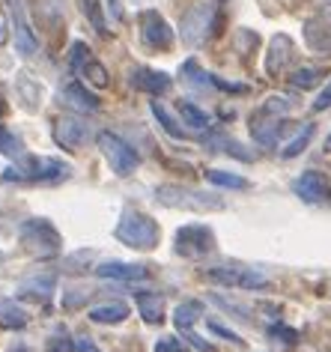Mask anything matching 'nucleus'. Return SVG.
<instances>
[{"label":"nucleus","instance_id":"4","mask_svg":"<svg viewBox=\"0 0 331 352\" xmlns=\"http://www.w3.org/2000/svg\"><path fill=\"white\" fill-rule=\"evenodd\" d=\"M155 197H159L161 206L188 209V212H221L224 209L221 197L206 195V191H197V188H185V186H161Z\"/></svg>","mask_w":331,"mask_h":352},{"label":"nucleus","instance_id":"39","mask_svg":"<svg viewBox=\"0 0 331 352\" xmlns=\"http://www.w3.org/2000/svg\"><path fill=\"white\" fill-rule=\"evenodd\" d=\"M269 334H272V338H281V343H295L299 340V331L286 329V325H269Z\"/></svg>","mask_w":331,"mask_h":352},{"label":"nucleus","instance_id":"45","mask_svg":"<svg viewBox=\"0 0 331 352\" xmlns=\"http://www.w3.org/2000/svg\"><path fill=\"white\" fill-rule=\"evenodd\" d=\"M72 349H75V352H102V349H95V343H93L90 338H78V340L72 343Z\"/></svg>","mask_w":331,"mask_h":352},{"label":"nucleus","instance_id":"13","mask_svg":"<svg viewBox=\"0 0 331 352\" xmlns=\"http://www.w3.org/2000/svg\"><path fill=\"white\" fill-rule=\"evenodd\" d=\"M290 57H293V39L284 36V33L272 36V42H269V54H266V75L277 78L286 69V63H290Z\"/></svg>","mask_w":331,"mask_h":352},{"label":"nucleus","instance_id":"3","mask_svg":"<svg viewBox=\"0 0 331 352\" xmlns=\"http://www.w3.org/2000/svg\"><path fill=\"white\" fill-rule=\"evenodd\" d=\"M19 239H21V248L27 251L30 257H39V260L57 257L60 248H63V236L57 233V227L51 224L48 218H30V221L21 227Z\"/></svg>","mask_w":331,"mask_h":352},{"label":"nucleus","instance_id":"17","mask_svg":"<svg viewBox=\"0 0 331 352\" xmlns=\"http://www.w3.org/2000/svg\"><path fill=\"white\" fill-rule=\"evenodd\" d=\"M304 39L317 54H331V19H313L304 24Z\"/></svg>","mask_w":331,"mask_h":352},{"label":"nucleus","instance_id":"16","mask_svg":"<svg viewBox=\"0 0 331 352\" xmlns=\"http://www.w3.org/2000/svg\"><path fill=\"white\" fill-rule=\"evenodd\" d=\"M277 131H281V122H277V117H272V113L260 111L257 117H251V135H254L260 146H275Z\"/></svg>","mask_w":331,"mask_h":352},{"label":"nucleus","instance_id":"34","mask_svg":"<svg viewBox=\"0 0 331 352\" xmlns=\"http://www.w3.org/2000/svg\"><path fill=\"white\" fill-rule=\"evenodd\" d=\"M290 99H284V96H269L266 104H263V111L266 113H272V117H284V113H290Z\"/></svg>","mask_w":331,"mask_h":352},{"label":"nucleus","instance_id":"9","mask_svg":"<svg viewBox=\"0 0 331 352\" xmlns=\"http://www.w3.org/2000/svg\"><path fill=\"white\" fill-rule=\"evenodd\" d=\"M141 36H144V45L146 48H155V51H168L173 45L170 24L164 21L155 10L141 12Z\"/></svg>","mask_w":331,"mask_h":352},{"label":"nucleus","instance_id":"2","mask_svg":"<svg viewBox=\"0 0 331 352\" xmlns=\"http://www.w3.org/2000/svg\"><path fill=\"white\" fill-rule=\"evenodd\" d=\"M215 21H218L215 0H197L194 6H188L185 15H182V21H179L182 42H185L188 48H200L215 33Z\"/></svg>","mask_w":331,"mask_h":352},{"label":"nucleus","instance_id":"33","mask_svg":"<svg viewBox=\"0 0 331 352\" xmlns=\"http://www.w3.org/2000/svg\"><path fill=\"white\" fill-rule=\"evenodd\" d=\"M84 12H87V19L93 21V28L99 30V33H108V24H104L102 19V6H99V0H84Z\"/></svg>","mask_w":331,"mask_h":352},{"label":"nucleus","instance_id":"40","mask_svg":"<svg viewBox=\"0 0 331 352\" xmlns=\"http://www.w3.org/2000/svg\"><path fill=\"white\" fill-rule=\"evenodd\" d=\"M212 302L215 305H221L224 311H233V314H239V316H248V307H242L236 302H230V298H224V296H212Z\"/></svg>","mask_w":331,"mask_h":352},{"label":"nucleus","instance_id":"24","mask_svg":"<svg viewBox=\"0 0 331 352\" xmlns=\"http://www.w3.org/2000/svg\"><path fill=\"white\" fill-rule=\"evenodd\" d=\"M206 144H209V146H221V153L239 158V162H254V153H248V149L242 146L239 140H233V138H227V135H215V138H209Z\"/></svg>","mask_w":331,"mask_h":352},{"label":"nucleus","instance_id":"41","mask_svg":"<svg viewBox=\"0 0 331 352\" xmlns=\"http://www.w3.org/2000/svg\"><path fill=\"white\" fill-rule=\"evenodd\" d=\"M328 108H331V81L326 84V90L313 99V111H328Z\"/></svg>","mask_w":331,"mask_h":352},{"label":"nucleus","instance_id":"46","mask_svg":"<svg viewBox=\"0 0 331 352\" xmlns=\"http://www.w3.org/2000/svg\"><path fill=\"white\" fill-rule=\"evenodd\" d=\"M6 39H10V24H6V12L0 10V48L6 45Z\"/></svg>","mask_w":331,"mask_h":352},{"label":"nucleus","instance_id":"27","mask_svg":"<svg viewBox=\"0 0 331 352\" xmlns=\"http://www.w3.org/2000/svg\"><path fill=\"white\" fill-rule=\"evenodd\" d=\"M310 138H313V126H310V122H304L299 135H295V138L290 140V144H286V146L281 149V158H295V155H301L304 149H308Z\"/></svg>","mask_w":331,"mask_h":352},{"label":"nucleus","instance_id":"5","mask_svg":"<svg viewBox=\"0 0 331 352\" xmlns=\"http://www.w3.org/2000/svg\"><path fill=\"white\" fill-rule=\"evenodd\" d=\"M95 144H99L104 162L111 164V170H114L117 176H132L135 173V167H137L141 158H137V153L126 144L123 138L111 135V131H102V135L95 138Z\"/></svg>","mask_w":331,"mask_h":352},{"label":"nucleus","instance_id":"7","mask_svg":"<svg viewBox=\"0 0 331 352\" xmlns=\"http://www.w3.org/2000/svg\"><path fill=\"white\" fill-rule=\"evenodd\" d=\"M72 173V167L57 162V158H27L24 167H10L6 179H36V182H51V179H63Z\"/></svg>","mask_w":331,"mask_h":352},{"label":"nucleus","instance_id":"47","mask_svg":"<svg viewBox=\"0 0 331 352\" xmlns=\"http://www.w3.org/2000/svg\"><path fill=\"white\" fill-rule=\"evenodd\" d=\"M322 149H326V153H331V135L326 138V146H322Z\"/></svg>","mask_w":331,"mask_h":352},{"label":"nucleus","instance_id":"14","mask_svg":"<svg viewBox=\"0 0 331 352\" xmlns=\"http://www.w3.org/2000/svg\"><path fill=\"white\" fill-rule=\"evenodd\" d=\"M95 275H99V278H114V280H144V278H150V269H146V266H135V263L111 260V263L95 266Z\"/></svg>","mask_w":331,"mask_h":352},{"label":"nucleus","instance_id":"38","mask_svg":"<svg viewBox=\"0 0 331 352\" xmlns=\"http://www.w3.org/2000/svg\"><path fill=\"white\" fill-rule=\"evenodd\" d=\"M209 331L218 334V338H224V340H230V343H236V346H242V343H245L236 331H230L227 325H221V322H215V320H209Z\"/></svg>","mask_w":331,"mask_h":352},{"label":"nucleus","instance_id":"18","mask_svg":"<svg viewBox=\"0 0 331 352\" xmlns=\"http://www.w3.org/2000/svg\"><path fill=\"white\" fill-rule=\"evenodd\" d=\"M63 102L69 104L72 111H84V113H95L99 111V99L93 93H87V87L81 81H72L63 90Z\"/></svg>","mask_w":331,"mask_h":352},{"label":"nucleus","instance_id":"35","mask_svg":"<svg viewBox=\"0 0 331 352\" xmlns=\"http://www.w3.org/2000/svg\"><path fill=\"white\" fill-rule=\"evenodd\" d=\"M0 153L3 155H21V140L6 129H0Z\"/></svg>","mask_w":331,"mask_h":352},{"label":"nucleus","instance_id":"36","mask_svg":"<svg viewBox=\"0 0 331 352\" xmlns=\"http://www.w3.org/2000/svg\"><path fill=\"white\" fill-rule=\"evenodd\" d=\"M152 352H188V346H185V340L173 338V334H164V338L155 340V349Z\"/></svg>","mask_w":331,"mask_h":352},{"label":"nucleus","instance_id":"44","mask_svg":"<svg viewBox=\"0 0 331 352\" xmlns=\"http://www.w3.org/2000/svg\"><path fill=\"white\" fill-rule=\"evenodd\" d=\"M182 334H185V340L191 343V346H197L200 352H212V343H206L203 338H197L194 331H182Z\"/></svg>","mask_w":331,"mask_h":352},{"label":"nucleus","instance_id":"30","mask_svg":"<svg viewBox=\"0 0 331 352\" xmlns=\"http://www.w3.org/2000/svg\"><path fill=\"white\" fill-rule=\"evenodd\" d=\"M19 93H21V102H24V108H27V111H36L39 108V87L36 84H33L30 81V78L27 75H19Z\"/></svg>","mask_w":331,"mask_h":352},{"label":"nucleus","instance_id":"6","mask_svg":"<svg viewBox=\"0 0 331 352\" xmlns=\"http://www.w3.org/2000/svg\"><path fill=\"white\" fill-rule=\"evenodd\" d=\"M173 248H176L179 257H188V260L206 257V254L215 248L212 227H206V224H185V227H179V230H176V245H173Z\"/></svg>","mask_w":331,"mask_h":352},{"label":"nucleus","instance_id":"37","mask_svg":"<svg viewBox=\"0 0 331 352\" xmlns=\"http://www.w3.org/2000/svg\"><path fill=\"white\" fill-rule=\"evenodd\" d=\"M90 60H93V51L87 48L84 42H75V45H72V69H75V72H81Z\"/></svg>","mask_w":331,"mask_h":352},{"label":"nucleus","instance_id":"32","mask_svg":"<svg viewBox=\"0 0 331 352\" xmlns=\"http://www.w3.org/2000/svg\"><path fill=\"white\" fill-rule=\"evenodd\" d=\"M81 75H87V81L95 84V87H108V72H104V66L99 60H90V63L81 69Z\"/></svg>","mask_w":331,"mask_h":352},{"label":"nucleus","instance_id":"26","mask_svg":"<svg viewBox=\"0 0 331 352\" xmlns=\"http://www.w3.org/2000/svg\"><path fill=\"white\" fill-rule=\"evenodd\" d=\"M322 75H326V69H317V66H301L295 69L290 75V84L299 87V90H310V87H317L322 81Z\"/></svg>","mask_w":331,"mask_h":352},{"label":"nucleus","instance_id":"15","mask_svg":"<svg viewBox=\"0 0 331 352\" xmlns=\"http://www.w3.org/2000/svg\"><path fill=\"white\" fill-rule=\"evenodd\" d=\"M293 191H295V195H299V197L304 200V204H317V200L326 197V179H322V173H317V170H308V173L295 176Z\"/></svg>","mask_w":331,"mask_h":352},{"label":"nucleus","instance_id":"20","mask_svg":"<svg viewBox=\"0 0 331 352\" xmlns=\"http://www.w3.org/2000/svg\"><path fill=\"white\" fill-rule=\"evenodd\" d=\"M54 284H57L54 275L27 278V280H21L19 296H27V298H39V302H45V298H51V293H54Z\"/></svg>","mask_w":331,"mask_h":352},{"label":"nucleus","instance_id":"25","mask_svg":"<svg viewBox=\"0 0 331 352\" xmlns=\"http://www.w3.org/2000/svg\"><path fill=\"white\" fill-rule=\"evenodd\" d=\"M206 179L218 188H233V191H245L248 188V179L239 173H230V170H206Z\"/></svg>","mask_w":331,"mask_h":352},{"label":"nucleus","instance_id":"19","mask_svg":"<svg viewBox=\"0 0 331 352\" xmlns=\"http://www.w3.org/2000/svg\"><path fill=\"white\" fill-rule=\"evenodd\" d=\"M137 311H141L144 322L159 325L164 320V296L161 293H137Z\"/></svg>","mask_w":331,"mask_h":352},{"label":"nucleus","instance_id":"21","mask_svg":"<svg viewBox=\"0 0 331 352\" xmlns=\"http://www.w3.org/2000/svg\"><path fill=\"white\" fill-rule=\"evenodd\" d=\"M90 320L99 322V325H119L123 320H128V305H123V302L99 305V307L90 311Z\"/></svg>","mask_w":331,"mask_h":352},{"label":"nucleus","instance_id":"29","mask_svg":"<svg viewBox=\"0 0 331 352\" xmlns=\"http://www.w3.org/2000/svg\"><path fill=\"white\" fill-rule=\"evenodd\" d=\"M150 108H152V117L159 120V126H161L164 131H168L170 138H185V131H182V126H179V122L170 117V113H168V108H164L161 102H152Z\"/></svg>","mask_w":331,"mask_h":352},{"label":"nucleus","instance_id":"42","mask_svg":"<svg viewBox=\"0 0 331 352\" xmlns=\"http://www.w3.org/2000/svg\"><path fill=\"white\" fill-rule=\"evenodd\" d=\"M90 296H93V293H84V289H72V296H63V307H78V305H84Z\"/></svg>","mask_w":331,"mask_h":352},{"label":"nucleus","instance_id":"12","mask_svg":"<svg viewBox=\"0 0 331 352\" xmlns=\"http://www.w3.org/2000/svg\"><path fill=\"white\" fill-rule=\"evenodd\" d=\"M12 24H15V51H19L21 57L36 54L39 42H36V36H33L27 19H24V10H21L19 0H12Z\"/></svg>","mask_w":331,"mask_h":352},{"label":"nucleus","instance_id":"43","mask_svg":"<svg viewBox=\"0 0 331 352\" xmlns=\"http://www.w3.org/2000/svg\"><path fill=\"white\" fill-rule=\"evenodd\" d=\"M45 352H69V343H66V331H63V338H60V331L54 334V338L48 340V346Z\"/></svg>","mask_w":331,"mask_h":352},{"label":"nucleus","instance_id":"11","mask_svg":"<svg viewBox=\"0 0 331 352\" xmlns=\"http://www.w3.org/2000/svg\"><path fill=\"white\" fill-rule=\"evenodd\" d=\"M128 81H132L135 90H144L150 96H164L173 84L168 72H155V69H146V66L132 69V78H128Z\"/></svg>","mask_w":331,"mask_h":352},{"label":"nucleus","instance_id":"31","mask_svg":"<svg viewBox=\"0 0 331 352\" xmlns=\"http://www.w3.org/2000/svg\"><path fill=\"white\" fill-rule=\"evenodd\" d=\"M182 78L191 84V87H200V90H206V87H212V75H206L203 69H200L194 60H188L185 66H182Z\"/></svg>","mask_w":331,"mask_h":352},{"label":"nucleus","instance_id":"8","mask_svg":"<svg viewBox=\"0 0 331 352\" xmlns=\"http://www.w3.org/2000/svg\"><path fill=\"white\" fill-rule=\"evenodd\" d=\"M206 278L212 284H221V287H239V289H263L269 287V278L260 275L254 269H227V266H215V269H206Z\"/></svg>","mask_w":331,"mask_h":352},{"label":"nucleus","instance_id":"22","mask_svg":"<svg viewBox=\"0 0 331 352\" xmlns=\"http://www.w3.org/2000/svg\"><path fill=\"white\" fill-rule=\"evenodd\" d=\"M197 320H203V302H194V298L176 305V311H173V322H176L179 331H191Z\"/></svg>","mask_w":331,"mask_h":352},{"label":"nucleus","instance_id":"23","mask_svg":"<svg viewBox=\"0 0 331 352\" xmlns=\"http://www.w3.org/2000/svg\"><path fill=\"white\" fill-rule=\"evenodd\" d=\"M27 325V311L21 305H15L12 298H3L0 302V329H24Z\"/></svg>","mask_w":331,"mask_h":352},{"label":"nucleus","instance_id":"1","mask_svg":"<svg viewBox=\"0 0 331 352\" xmlns=\"http://www.w3.org/2000/svg\"><path fill=\"white\" fill-rule=\"evenodd\" d=\"M117 239L135 251H152L161 239V230L150 215L137 212V209H123L117 224Z\"/></svg>","mask_w":331,"mask_h":352},{"label":"nucleus","instance_id":"10","mask_svg":"<svg viewBox=\"0 0 331 352\" xmlns=\"http://www.w3.org/2000/svg\"><path fill=\"white\" fill-rule=\"evenodd\" d=\"M87 135H90V129H87L81 120H75V117H60L57 126H54V140L63 149H69V153H78V149L84 146Z\"/></svg>","mask_w":331,"mask_h":352},{"label":"nucleus","instance_id":"28","mask_svg":"<svg viewBox=\"0 0 331 352\" xmlns=\"http://www.w3.org/2000/svg\"><path fill=\"white\" fill-rule=\"evenodd\" d=\"M179 117H182V122H185V126L197 129V131L209 126V117H206V111H200L194 102H179Z\"/></svg>","mask_w":331,"mask_h":352}]
</instances>
